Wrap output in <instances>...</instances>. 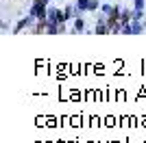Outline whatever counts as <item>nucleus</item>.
Segmentation results:
<instances>
[{
	"instance_id": "f257e3e1",
	"label": "nucleus",
	"mask_w": 146,
	"mask_h": 143,
	"mask_svg": "<svg viewBox=\"0 0 146 143\" xmlns=\"http://www.w3.org/2000/svg\"><path fill=\"white\" fill-rule=\"evenodd\" d=\"M31 15L35 20H44L48 18V9H46V2L44 0H35L33 2V7H31Z\"/></svg>"
},
{
	"instance_id": "1a4fd4ad",
	"label": "nucleus",
	"mask_w": 146,
	"mask_h": 143,
	"mask_svg": "<svg viewBox=\"0 0 146 143\" xmlns=\"http://www.w3.org/2000/svg\"><path fill=\"white\" fill-rule=\"evenodd\" d=\"M133 20H137V22L142 20V9H133Z\"/></svg>"
},
{
	"instance_id": "6e6552de",
	"label": "nucleus",
	"mask_w": 146,
	"mask_h": 143,
	"mask_svg": "<svg viewBox=\"0 0 146 143\" xmlns=\"http://www.w3.org/2000/svg\"><path fill=\"white\" fill-rule=\"evenodd\" d=\"M133 9H146V0H133Z\"/></svg>"
},
{
	"instance_id": "7ed1b4c3",
	"label": "nucleus",
	"mask_w": 146,
	"mask_h": 143,
	"mask_svg": "<svg viewBox=\"0 0 146 143\" xmlns=\"http://www.w3.org/2000/svg\"><path fill=\"white\" fill-rule=\"evenodd\" d=\"M48 20H50V24H66V13H61L59 9H55V7H50L48 9Z\"/></svg>"
},
{
	"instance_id": "423d86ee",
	"label": "nucleus",
	"mask_w": 146,
	"mask_h": 143,
	"mask_svg": "<svg viewBox=\"0 0 146 143\" xmlns=\"http://www.w3.org/2000/svg\"><path fill=\"white\" fill-rule=\"evenodd\" d=\"M74 30H76V33H83V30H85V20L79 18V15L74 18Z\"/></svg>"
},
{
	"instance_id": "9d476101",
	"label": "nucleus",
	"mask_w": 146,
	"mask_h": 143,
	"mask_svg": "<svg viewBox=\"0 0 146 143\" xmlns=\"http://www.w3.org/2000/svg\"><path fill=\"white\" fill-rule=\"evenodd\" d=\"M109 11H111V5H103V13H107V15H109Z\"/></svg>"
},
{
	"instance_id": "f03ea898",
	"label": "nucleus",
	"mask_w": 146,
	"mask_h": 143,
	"mask_svg": "<svg viewBox=\"0 0 146 143\" xmlns=\"http://www.w3.org/2000/svg\"><path fill=\"white\" fill-rule=\"evenodd\" d=\"M146 28V24H140L137 20H133L131 24H127V26H122V33L124 35H142Z\"/></svg>"
},
{
	"instance_id": "0eeeda50",
	"label": "nucleus",
	"mask_w": 146,
	"mask_h": 143,
	"mask_svg": "<svg viewBox=\"0 0 146 143\" xmlns=\"http://www.w3.org/2000/svg\"><path fill=\"white\" fill-rule=\"evenodd\" d=\"M131 20H133V11H122V15H120V24L122 26H127Z\"/></svg>"
},
{
	"instance_id": "39448f33",
	"label": "nucleus",
	"mask_w": 146,
	"mask_h": 143,
	"mask_svg": "<svg viewBox=\"0 0 146 143\" xmlns=\"http://www.w3.org/2000/svg\"><path fill=\"white\" fill-rule=\"evenodd\" d=\"M33 22H35V18H33V15L29 13L26 18H22V20H20L18 24H15V28H13V33H22V30H24V28H29V26H31Z\"/></svg>"
},
{
	"instance_id": "20e7f679",
	"label": "nucleus",
	"mask_w": 146,
	"mask_h": 143,
	"mask_svg": "<svg viewBox=\"0 0 146 143\" xmlns=\"http://www.w3.org/2000/svg\"><path fill=\"white\" fill-rule=\"evenodd\" d=\"M96 7H100L98 0H76V9L79 11H96Z\"/></svg>"
}]
</instances>
